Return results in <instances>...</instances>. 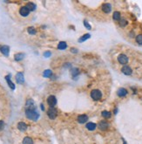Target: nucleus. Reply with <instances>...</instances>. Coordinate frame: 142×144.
Returning <instances> with one entry per match:
<instances>
[{"instance_id":"obj_1","label":"nucleus","mask_w":142,"mask_h":144,"mask_svg":"<svg viewBox=\"0 0 142 144\" xmlns=\"http://www.w3.org/2000/svg\"><path fill=\"white\" fill-rule=\"evenodd\" d=\"M25 115L28 119L32 120H37L39 118V113H37L36 107L34 108H28L25 109Z\"/></svg>"},{"instance_id":"obj_2","label":"nucleus","mask_w":142,"mask_h":144,"mask_svg":"<svg viewBox=\"0 0 142 144\" xmlns=\"http://www.w3.org/2000/svg\"><path fill=\"white\" fill-rule=\"evenodd\" d=\"M91 97L92 98V100H100L101 97H102V94L101 92L98 89H94L91 92Z\"/></svg>"},{"instance_id":"obj_3","label":"nucleus","mask_w":142,"mask_h":144,"mask_svg":"<svg viewBox=\"0 0 142 144\" xmlns=\"http://www.w3.org/2000/svg\"><path fill=\"white\" fill-rule=\"evenodd\" d=\"M47 114H48L50 119L53 120V119H55V118L57 117V114H58L57 110H56L54 107H50V108L48 109V111H47Z\"/></svg>"},{"instance_id":"obj_4","label":"nucleus","mask_w":142,"mask_h":144,"mask_svg":"<svg viewBox=\"0 0 142 144\" xmlns=\"http://www.w3.org/2000/svg\"><path fill=\"white\" fill-rule=\"evenodd\" d=\"M47 103L51 107H54V106L57 104V99L54 95H50L47 99Z\"/></svg>"},{"instance_id":"obj_5","label":"nucleus","mask_w":142,"mask_h":144,"mask_svg":"<svg viewBox=\"0 0 142 144\" xmlns=\"http://www.w3.org/2000/svg\"><path fill=\"white\" fill-rule=\"evenodd\" d=\"M118 61L120 64H122V65H126V64L128 62V58H127V55L120 54V55H119V57H118Z\"/></svg>"},{"instance_id":"obj_6","label":"nucleus","mask_w":142,"mask_h":144,"mask_svg":"<svg viewBox=\"0 0 142 144\" xmlns=\"http://www.w3.org/2000/svg\"><path fill=\"white\" fill-rule=\"evenodd\" d=\"M16 80L18 84H24V74L23 72H18L16 75Z\"/></svg>"},{"instance_id":"obj_7","label":"nucleus","mask_w":142,"mask_h":144,"mask_svg":"<svg viewBox=\"0 0 142 144\" xmlns=\"http://www.w3.org/2000/svg\"><path fill=\"white\" fill-rule=\"evenodd\" d=\"M0 52L5 56H8L10 52V47L7 46H0Z\"/></svg>"},{"instance_id":"obj_8","label":"nucleus","mask_w":142,"mask_h":144,"mask_svg":"<svg viewBox=\"0 0 142 144\" xmlns=\"http://www.w3.org/2000/svg\"><path fill=\"white\" fill-rule=\"evenodd\" d=\"M29 12H30V11H29L26 6H22L19 10V13L23 17H27L29 15Z\"/></svg>"},{"instance_id":"obj_9","label":"nucleus","mask_w":142,"mask_h":144,"mask_svg":"<svg viewBox=\"0 0 142 144\" xmlns=\"http://www.w3.org/2000/svg\"><path fill=\"white\" fill-rule=\"evenodd\" d=\"M121 71H122L123 73L126 74V75H131L132 72H133L132 68L130 67V66H128V65H125V66H123Z\"/></svg>"},{"instance_id":"obj_10","label":"nucleus","mask_w":142,"mask_h":144,"mask_svg":"<svg viewBox=\"0 0 142 144\" xmlns=\"http://www.w3.org/2000/svg\"><path fill=\"white\" fill-rule=\"evenodd\" d=\"M102 10L105 13H109L112 11V5L110 4H104L102 5Z\"/></svg>"},{"instance_id":"obj_11","label":"nucleus","mask_w":142,"mask_h":144,"mask_svg":"<svg viewBox=\"0 0 142 144\" xmlns=\"http://www.w3.org/2000/svg\"><path fill=\"white\" fill-rule=\"evenodd\" d=\"M88 120V116L85 115V114H81V115H79L78 116V121L79 122V123H85V122H86Z\"/></svg>"},{"instance_id":"obj_12","label":"nucleus","mask_w":142,"mask_h":144,"mask_svg":"<svg viewBox=\"0 0 142 144\" xmlns=\"http://www.w3.org/2000/svg\"><path fill=\"white\" fill-rule=\"evenodd\" d=\"M98 127H99V128H100L101 130H106V129L108 128V127H109V124H108L106 121H105V120H102V121L99 122Z\"/></svg>"},{"instance_id":"obj_13","label":"nucleus","mask_w":142,"mask_h":144,"mask_svg":"<svg viewBox=\"0 0 142 144\" xmlns=\"http://www.w3.org/2000/svg\"><path fill=\"white\" fill-rule=\"evenodd\" d=\"M117 94H118L120 97H124V96H126L127 94V90L126 89V88H120V89L118 90V92H117Z\"/></svg>"},{"instance_id":"obj_14","label":"nucleus","mask_w":142,"mask_h":144,"mask_svg":"<svg viewBox=\"0 0 142 144\" xmlns=\"http://www.w3.org/2000/svg\"><path fill=\"white\" fill-rule=\"evenodd\" d=\"M5 80H6L7 83H8V85H9V87H11V89H12V90L15 89V85H14L13 82L11 80V75H7V76H5Z\"/></svg>"},{"instance_id":"obj_15","label":"nucleus","mask_w":142,"mask_h":144,"mask_svg":"<svg viewBox=\"0 0 142 144\" xmlns=\"http://www.w3.org/2000/svg\"><path fill=\"white\" fill-rule=\"evenodd\" d=\"M25 107H26L25 109L34 108V107H36L35 106H34V101H33L32 100H28L26 101V103H25Z\"/></svg>"},{"instance_id":"obj_16","label":"nucleus","mask_w":142,"mask_h":144,"mask_svg":"<svg viewBox=\"0 0 142 144\" xmlns=\"http://www.w3.org/2000/svg\"><path fill=\"white\" fill-rule=\"evenodd\" d=\"M18 128L19 129L20 131H25L27 129V125L24 123V122H18Z\"/></svg>"},{"instance_id":"obj_17","label":"nucleus","mask_w":142,"mask_h":144,"mask_svg":"<svg viewBox=\"0 0 142 144\" xmlns=\"http://www.w3.org/2000/svg\"><path fill=\"white\" fill-rule=\"evenodd\" d=\"M97 128V125L93 122H88L87 124H86V128L90 131H92Z\"/></svg>"},{"instance_id":"obj_18","label":"nucleus","mask_w":142,"mask_h":144,"mask_svg":"<svg viewBox=\"0 0 142 144\" xmlns=\"http://www.w3.org/2000/svg\"><path fill=\"white\" fill-rule=\"evenodd\" d=\"M25 6L28 8V10L30 11H35L36 10V4H33V3H31V2H29V3H27V4L25 5Z\"/></svg>"},{"instance_id":"obj_19","label":"nucleus","mask_w":142,"mask_h":144,"mask_svg":"<svg viewBox=\"0 0 142 144\" xmlns=\"http://www.w3.org/2000/svg\"><path fill=\"white\" fill-rule=\"evenodd\" d=\"M66 47H67V44L65 41L59 42V45H58V49H59V50H65V49H66Z\"/></svg>"},{"instance_id":"obj_20","label":"nucleus","mask_w":142,"mask_h":144,"mask_svg":"<svg viewBox=\"0 0 142 144\" xmlns=\"http://www.w3.org/2000/svg\"><path fill=\"white\" fill-rule=\"evenodd\" d=\"M24 58V54L22 53V52H19V53H17L15 54V57H14V59H15L16 61H20L22 60Z\"/></svg>"},{"instance_id":"obj_21","label":"nucleus","mask_w":142,"mask_h":144,"mask_svg":"<svg viewBox=\"0 0 142 144\" xmlns=\"http://www.w3.org/2000/svg\"><path fill=\"white\" fill-rule=\"evenodd\" d=\"M79 72H80V71L79 70V68H72L71 70V73H72V77H76L77 75H79Z\"/></svg>"},{"instance_id":"obj_22","label":"nucleus","mask_w":142,"mask_h":144,"mask_svg":"<svg viewBox=\"0 0 142 144\" xmlns=\"http://www.w3.org/2000/svg\"><path fill=\"white\" fill-rule=\"evenodd\" d=\"M23 144H33V141L30 137H24L23 140Z\"/></svg>"},{"instance_id":"obj_23","label":"nucleus","mask_w":142,"mask_h":144,"mask_svg":"<svg viewBox=\"0 0 142 144\" xmlns=\"http://www.w3.org/2000/svg\"><path fill=\"white\" fill-rule=\"evenodd\" d=\"M112 18L116 21H120V13L119 11H115L112 15Z\"/></svg>"},{"instance_id":"obj_24","label":"nucleus","mask_w":142,"mask_h":144,"mask_svg":"<svg viewBox=\"0 0 142 144\" xmlns=\"http://www.w3.org/2000/svg\"><path fill=\"white\" fill-rule=\"evenodd\" d=\"M43 75H44V77H45V78H49V77H51L52 75V72L49 69L45 70V71L43 72Z\"/></svg>"},{"instance_id":"obj_25","label":"nucleus","mask_w":142,"mask_h":144,"mask_svg":"<svg viewBox=\"0 0 142 144\" xmlns=\"http://www.w3.org/2000/svg\"><path fill=\"white\" fill-rule=\"evenodd\" d=\"M90 37H91V35H90V34H85V35L83 36V37H81L80 39H79V42H80V43H81V42L85 41V40L89 39Z\"/></svg>"},{"instance_id":"obj_26","label":"nucleus","mask_w":142,"mask_h":144,"mask_svg":"<svg viewBox=\"0 0 142 144\" xmlns=\"http://www.w3.org/2000/svg\"><path fill=\"white\" fill-rule=\"evenodd\" d=\"M101 114H102V116L104 118H105V119H107V118H110L111 117V113L108 111H103L102 113H101Z\"/></svg>"},{"instance_id":"obj_27","label":"nucleus","mask_w":142,"mask_h":144,"mask_svg":"<svg viewBox=\"0 0 142 144\" xmlns=\"http://www.w3.org/2000/svg\"><path fill=\"white\" fill-rule=\"evenodd\" d=\"M27 32H28L29 34H31V35L36 34V30L34 27H29V28L27 29Z\"/></svg>"},{"instance_id":"obj_28","label":"nucleus","mask_w":142,"mask_h":144,"mask_svg":"<svg viewBox=\"0 0 142 144\" xmlns=\"http://www.w3.org/2000/svg\"><path fill=\"white\" fill-rule=\"evenodd\" d=\"M119 22H120V25L121 26V27H125V26L127 24V21L126 19H124V18H123V19H120Z\"/></svg>"},{"instance_id":"obj_29","label":"nucleus","mask_w":142,"mask_h":144,"mask_svg":"<svg viewBox=\"0 0 142 144\" xmlns=\"http://www.w3.org/2000/svg\"><path fill=\"white\" fill-rule=\"evenodd\" d=\"M136 41H137L138 44L142 45V34H139L137 37H136Z\"/></svg>"},{"instance_id":"obj_30","label":"nucleus","mask_w":142,"mask_h":144,"mask_svg":"<svg viewBox=\"0 0 142 144\" xmlns=\"http://www.w3.org/2000/svg\"><path fill=\"white\" fill-rule=\"evenodd\" d=\"M84 24H85V26L86 27V28L89 29V30H91V25H90V24H88L87 21H85H85H84Z\"/></svg>"},{"instance_id":"obj_31","label":"nucleus","mask_w":142,"mask_h":144,"mask_svg":"<svg viewBox=\"0 0 142 144\" xmlns=\"http://www.w3.org/2000/svg\"><path fill=\"white\" fill-rule=\"evenodd\" d=\"M4 128H5V122L3 120H0V130L4 129Z\"/></svg>"},{"instance_id":"obj_32","label":"nucleus","mask_w":142,"mask_h":144,"mask_svg":"<svg viewBox=\"0 0 142 144\" xmlns=\"http://www.w3.org/2000/svg\"><path fill=\"white\" fill-rule=\"evenodd\" d=\"M52 55V53H51V52H45L44 53V56L45 57V58H49V57Z\"/></svg>"},{"instance_id":"obj_33","label":"nucleus","mask_w":142,"mask_h":144,"mask_svg":"<svg viewBox=\"0 0 142 144\" xmlns=\"http://www.w3.org/2000/svg\"><path fill=\"white\" fill-rule=\"evenodd\" d=\"M72 52H78V50H76V48H72Z\"/></svg>"},{"instance_id":"obj_34","label":"nucleus","mask_w":142,"mask_h":144,"mask_svg":"<svg viewBox=\"0 0 142 144\" xmlns=\"http://www.w3.org/2000/svg\"><path fill=\"white\" fill-rule=\"evenodd\" d=\"M41 109H42V110H45L44 105H43V104H41Z\"/></svg>"}]
</instances>
